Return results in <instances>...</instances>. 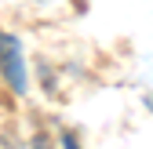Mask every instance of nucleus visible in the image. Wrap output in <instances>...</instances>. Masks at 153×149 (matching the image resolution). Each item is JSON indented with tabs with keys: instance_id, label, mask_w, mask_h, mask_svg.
<instances>
[{
	"instance_id": "f257e3e1",
	"label": "nucleus",
	"mask_w": 153,
	"mask_h": 149,
	"mask_svg": "<svg viewBox=\"0 0 153 149\" xmlns=\"http://www.w3.org/2000/svg\"><path fill=\"white\" fill-rule=\"evenodd\" d=\"M0 66H4V77L15 91L26 87V77H22V58H18V40L7 33H0Z\"/></svg>"
},
{
	"instance_id": "f03ea898",
	"label": "nucleus",
	"mask_w": 153,
	"mask_h": 149,
	"mask_svg": "<svg viewBox=\"0 0 153 149\" xmlns=\"http://www.w3.org/2000/svg\"><path fill=\"white\" fill-rule=\"evenodd\" d=\"M62 149H80V145H76V138H73V135H62Z\"/></svg>"
}]
</instances>
